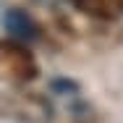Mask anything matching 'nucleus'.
Returning a JSON list of instances; mask_svg holds the SVG:
<instances>
[{
    "mask_svg": "<svg viewBox=\"0 0 123 123\" xmlns=\"http://www.w3.org/2000/svg\"><path fill=\"white\" fill-rule=\"evenodd\" d=\"M39 76L37 58L26 42L0 39V81L11 86H26Z\"/></svg>",
    "mask_w": 123,
    "mask_h": 123,
    "instance_id": "f257e3e1",
    "label": "nucleus"
},
{
    "mask_svg": "<svg viewBox=\"0 0 123 123\" xmlns=\"http://www.w3.org/2000/svg\"><path fill=\"white\" fill-rule=\"evenodd\" d=\"M0 115L11 118L16 123H50L52 110H50L47 99L39 94H3L0 97Z\"/></svg>",
    "mask_w": 123,
    "mask_h": 123,
    "instance_id": "f03ea898",
    "label": "nucleus"
},
{
    "mask_svg": "<svg viewBox=\"0 0 123 123\" xmlns=\"http://www.w3.org/2000/svg\"><path fill=\"white\" fill-rule=\"evenodd\" d=\"M3 29L11 34V39H18V42H34L39 37V26L31 18V13L26 8H8L3 13Z\"/></svg>",
    "mask_w": 123,
    "mask_h": 123,
    "instance_id": "7ed1b4c3",
    "label": "nucleus"
},
{
    "mask_svg": "<svg viewBox=\"0 0 123 123\" xmlns=\"http://www.w3.org/2000/svg\"><path fill=\"white\" fill-rule=\"evenodd\" d=\"M71 3L76 11L97 21H113L123 13V0H71Z\"/></svg>",
    "mask_w": 123,
    "mask_h": 123,
    "instance_id": "20e7f679",
    "label": "nucleus"
},
{
    "mask_svg": "<svg viewBox=\"0 0 123 123\" xmlns=\"http://www.w3.org/2000/svg\"><path fill=\"white\" fill-rule=\"evenodd\" d=\"M50 86H52V92H58V94H76V92H79V81L66 79V76L52 79V81H50Z\"/></svg>",
    "mask_w": 123,
    "mask_h": 123,
    "instance_id": "39448f33",
    "label": "nucleus"
},
{
    "mask_svg": "<svg viewBox=\"0 0 123 123\" xmlns=\"http://www.w3.org/2000/svg\"><path fill=\"white\" fill-rule=\"evenodd\" d=\"M42 3H50V0H42Z\"/></svg>",
    "mask_w": 123,
    "mask_h": 123,
    "instance_id": "423d86ee",
    "label": "nucleus"
}]
</instances>
